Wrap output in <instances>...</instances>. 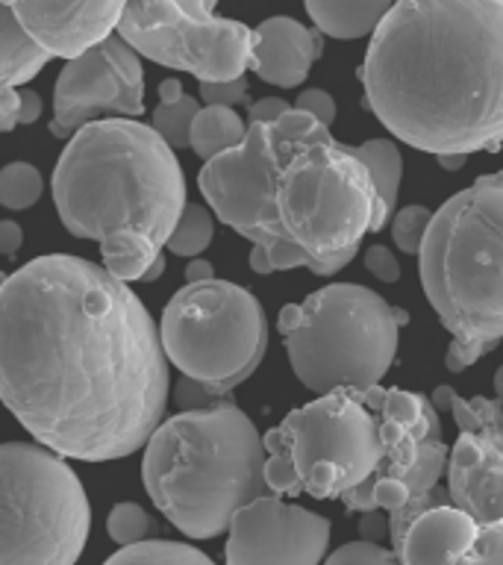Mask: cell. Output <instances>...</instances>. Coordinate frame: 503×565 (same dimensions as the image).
I'll use <instances>...</instances> for the list:
<instances>
[{"instance_id":"obj_1","label":"cell","mask_w":503,"mask_h":565,"mask_svg":"<svg viewBox=\"0 0 503 565\" xmlns=\"http://www.w3.org/2000/svg\"><path fill=\"white\" fill-rule=\"evenodd\" d=\"M168 377L157 321L104 265L35 256L0 286V401L56 457L136 454L162 424Z\"/></svg>"},{"instance_id":"obj_2","label":"cell","mask_w":503,"mask_h":565,"mask_svg":"<svg viewBox=\"0 0 503 565\" xmlns=\"http://www.w3.org/2000/svg\"><path fill=\"white\" fill-rule=\"evenodd\" d=\"M197 185L212 215L268 256L271 274L333 277L360 254L365 233L388 224L351 145L298 109L247 124L245 141L210 159Z\"/></svg>"},{"instance_id":"obj_3","label":"cell","mask_w":503,"mask_h":565,"mask_svg":"<svg viewBox=\"0 0 503 565\" xmlns=\"http://www.w3.org/2000/svg\"><path fill=\"white\" fill-rule=\"evenodd\" d=\"M362 106L436 157L503 145V0L392 3L360 65Z\"/></svg>"},{"instance_id":"obj_4","label":"cell","mask_w":503,"mask_h":565,"mask_svg":"<svg viewBox=\"0 0 503 565\" xmlns=\"http://www.w3.org/2000/svg\"><path fill=\"white\" fill-rule=\"evenodd\" d=\"M53 203L71 236L95 238L115 280H141L185 210V177L153 127L104 118L77 130L53 171Z\"/></svg>"},{"instance_id":"obj_5","label":"cell","mask_w":503,"mask_h":565,"mask_svg":"<svg viewBox=\"0 0 503 565\" xmlns=\"http://www.w3.org/2000/svg\"><path fill=\"white\" fill-rule=\"evenodd\" d=\"M263 471V436L227 397L165 418L141 462L153 507L189 539L221 536L242 507L268 494Z\"/></svg>"},{"instance_id":"obj_6","label":"cell","mask_w":503,"mask_h":565,"mask_svg":"<svg viewBox=\"0 0 503 565\" xmlns=\"http://www.w3.org/2000/svg\"><path fill=\"white\" fill-rule=\"evenodd\" d=\"M418 265L450 333L445 365L459 374L503 342V171L477 177L432 212Z\"/></svg>"},{"instance_id":"obj_7","label":"cell","mask_w":503,"mask_h":565,"mask_svg":"<svg viewBox=\"0 0 503 565\" xmlns=\"http://www.w3.org/2000/svg\"><path fill=\"white\" fill-rule=\"evenodd\" d=\"M409 321L404 309L360 282H330L300 303L280 309L277 327L286 339L295 377L318 397L353 388L368 392L386 377Z\"/></svg>"},{"instance_id":"obj_8","label":"cell","mask_w":503,"mask_h":565,"mask_svg":"<svg viewBox=\"0 0 503 565\" xmlns=\"http://www.w3.org/2000/svg\"><path fill=\"white\" fill-rule=\"evenodd\" d=\"M268 494L307 492L318 501L342 498L383 462L377 415L362 392L339 388L291 409L263 436Z\"/></svg>"},{"instance_id":"obj_9","label":"cell","mask_w":503,"mask_h":565,"mask_svg":"<svg viewBox=\"0 0 503 565\" xmlns=\"http://www.w3.org/2000/svg\"><path fill=\"white\" fill-rule=\"evenodd\" d=\"M92 507L79 477L33 441L0 445V565H77Z\"/></svg>"},{"instance_id":"obj_10","label":"cell","mask_w":503,"mask_h":565,"mask_svg":"<svg viewBox=\"0 0 503 565\" xmlns=\"http://www.w3.org/2000/svg\"><path fill=\"white\" fill-rule=\"evenodd\" d=\"M159 339L168 362L212 397L242 386L265 356L268 318L263 303L229 280L183 286L168 300Z\"/></svg>"},{"instance_id":"obj_11","label":"cell","mask_w":503,"mask_h":565,"mask_svg":"<svg viewBox=\"0 0 503 565\" xmlns=\"http://www.w3.org/2000/svg\"><path fill=\"white\" fill-rule=\"evenodd\" d=\"M115 33L139 53V60L185 71L201 83H233L250 71L254 30L236 18L218 15L203 0H141L124 3Z\"/></svg>"},{"instance_id":"obj_12","label":"cell","mask_w":503,"mask_h":565,"mask_svg":"<svg viewBox=\"0 0 503 565\" xmlns=\"http://www.w3.org/2000/svg\"><path fill=\"white\" fill-rule=\"evenodd\" d=\"M145 113V68L139 53L121 35L65 62L53 86V121L56 139H71L88 124L104 121V115L136 121Z\"/></svg>"},{"instance_id":"obj_13","label":"cell","mask_w":503,"mask_h":565,"mask_svg":"<svg viewBox=\"0 0 503 565\" xmlns=\"http://www.w3.org/2000/svg\"><path fill=\"white\" fill-rule=\"evenodd\" d=\"M459 427L448 457V498L485 527L503 521V406L492 397H459L450 406Z\"/></svg>"},{"instance_id":"obj_14","label":"cell","mask_w":503,"mask_h":565,"mask_svg":"<svg viewBox=\"0 0 503 565\" xmlns=\"http://www.w3.org/2000/svg\"><path fill=\"white\" fill-rule=\"evenodd\" d=\"M227 533V565H321L330 547V521L277 494L242 507Z\"/></svg>"},{"instance_id":"obj_15","label":"cell","mask_w":503,"mask_h":565,"mask_svg":"<svg viewBox=\"0 0 503 565\" xmlns=\"http://www.w3.org/2000/svg\"><path fill=\"white\" fill-rule=\"evenodd\" d=\"M18 24L30 35V42L47 56L71 62L106 42L121 24L124 3L118 0H71V3H12Z\"/></svg>"},{"instance_id":"obj_16","label":"cell","mask_w":503,"mask_h":565,"mask_svg":"<svg viewBox=\"0 0 503 565\" xmlns=\"http://www.w3.org/2000/svg\"><path fill=\"white\" fill-rule=\"evenodd\" d=\"M324 53V35L298 18H265L254 30L250 71L256 77L280 88H295L309 77V71Z\"/></svg>"},{"instance_id":"obj_17","label":"cell","mask_w":503,"mask_h":565,"mask_svg":"<svg viewBox=\"0 0 503 565\" xmlns=\"http://www.w3.org/2000/svg\"><path fill=\"white\" fill-rule=\"evenodd\" d=\"M480 524L457 507H436L424 512L406 530L397 563L400 565H457L474 545Z\"/></svg>"},{"instance_id":"obj_18","label":"cell","mask_w":503,"mask_h":565,"mask_svg":"<svg viewBox=\"0 0 503 565\" xmlns=\"http://www.w3.org/2000/svg\"><path fill=\"white\" fill-rule=\"evenodd\" d=\"M392 3L386 0H309L307 15L318 33L333 39H362L374 35Z\"/></svg>"},{"instance_id":"obj_19","label":"cell","mask_w":503,"mask_h":565,"mask_svg":"<svg viewBox=\"0 0 503 565\" xmlns=\"http://www.w3.org/2000/svg\"><path fill=\"white\" fill-rule=\"evenodd\" d=\"M51 62L21 30L12 3H0V88H21Z\"/></svg>"},{"instance_id":"obj_20","label":"cell","mask_w":503,"mask_h":565,"mask_svg":"<svg viewBox=\"0 0 503 565\" xmlns=\"http://www.w3.org/2000/svg\"><path fill=\"white\" fill-rule=\"evenodd\" d=\"M247 136V121L236 109L227 106H201V113L194 115L192 136H189V148L203 159L221 157L227 150H236Z\"/></svg>"},{"instance_id":"obj_21","label":"cell","mask_w":503,"mask_h":565,"mask_svg":"<svg viewBox=\"0 0 503 565\" xmlns=\"http://www.w3.org/2000/svg\"><path fill=\"white\" fill-rule=\"evenodd\" d=\"M353 157L360 159L365 171H368L374 192L379 198V210H383V215L388 221L397 212V192H400V177H404L400 150H397L395 141L368 139L353 148Z\"/></svg>"},{"instance_id":"obj_22","label":"cell","mask_w":503,"mask_h":565,"mask_svg":"<svg viewBox=\"0 0 503 565\" xmlns=\"http://www.w3.org/2000/svg\"><path fill=\"white\" fill-rule=\"evenodd\" d=\"M104 565H215L210 556L185 542L145 539L139 545L118 547Z\"/></svg>"},{"instance_id":"obj_23","label":"cell","mask_w":503,"mask_h":565,"mask_svg":"<svg viewBox=\"0 0 503 565\" xmlns=\"http://www.w3.org/2000/svg\"><path fill=\"white\" fill-rule=\"evenodd\" d=\"M215 238V218L212 212L201 203H185L183 215L176 221L174 233L168 238V250L174 256H185V259H197V256L212 245Z\"/></svg>"},{"instance_id":"obj_24","label":"cell","mask_w":503,"mask_h":565,"mask_svg":"<svg viewBox=\"0 0 503 565\" xmlns=\"http://www.w3.org/2000/svg\"><path fill=\"white\" fill-rule=\"evenodd\" d=\"M44 192L39 168L30 162H9L0 168V206L7 210H30Z\"/></svg>"},{"instance_id":"obj_25","label":"cell","mask_w":503,"mask_h":565,"mask_svg":"<svg viewBox=\"0 0 503 565\" xmlns=\"http://www.w3.org/2000/svg\"><path fill=\"white\" fill-rule=\"evenodd\" d=\"M201 113V104L194 97L183 95L176 104H159L153 109V132L165 141L168 148H189L194 115Z\"/></svg>"},{"instance_id":"obj_26","label":"cell","mask_w":503,"mask_h":565,"mask_svg":"<svg viewBox=\"0 0 503 565\" xmlns=\"http://www.w3.org/2000/svg\"><path fill=\"white\" fill-rule=\"evenodd\" d=\"M106 533L121 547L139 545L150 533L148 510H141L139 503L132 501L115 503L113 510H109V519H106Z\"/></svg>"},{"instance_id":"obj_27","label":"cell","mask_w":503,"mask_h":565,"mask_svg":"<svg viewBox=\"0 0 503 565\" xmlns=\"http://www.w3.org/2000/svg\"><path fill=\"white\" fill-rule=\"evenodd\" d=\"M430 221L432 210H427L421 203H409L404 210H397L395 215H392V238H395V245L400 247L404 254H421L424 236H427Z\"/></svg>"},{"instance_id":"obj_28","label":"cell","mask_w":503,"mask_h":565,"mask_svg":"<svg viewBox=\"0 0 503 565\" xmlns=\"http://www.w3.org/2000/svg\"><path fill=\"white\" fill-rule=\"evenodd\" d=\"M324 565H400L392 547L374 545V542H347L339 551L327 556Z\"/></svg>"},{"instance_id":"obj_29","label":"cell","mask_w":503,"mask_h":565,"mask_svg":"<svg viewBox=\"0 0 503 565\" xmlns=\"http://www.w3.org/2000/svg\"><path fill=\"white\" fill-rule=\"evenodd\" d=\"M457 565H503V521L485 524Z\"/></svg>"},{"instance_id":"obj_30","label":"cell","mask_w":503,"mask_h":565,"mask_svg":"<svg viewBox=\"0 0 503 565\" xmlns=\"http://www.w3.org/2000/svg\"><path fill=\"white\" fill-rule=\"evenodd\" d=\"M203 106H233L245 104L247 100V79H233V83H201L197 88Z\"/></svg>"},{"instance_id":"obj_31","label":"cell","mask_w":503,"mask_h":565,"mask_svg":"<svg viewBox=\"0 0 503 565\" xmlns=\"http://www.w3.org/2000/svg\"><path fill=\"white\" fill-rule=\"evenodd\" d=\"M291 109H298V113L315 118L318 124H324L327 130H330V124L335 121V100L330 92H324V88H307V92H300L298 104L291 106Z\"/></svg>"},{"instance_id":"obj_32","label":"cell","mask_w":503,"mask_h":565,"mask_svg":"<svg viewBox=\"0 0 503 565\" xmlns=\"http://www.w3.org/2000/svg\"><path fill=\"white\" fill-rule=\"evenodd\" d=\"M362 263L368 268L379 282H397L400 280V263H397V256L388 250L386 245H371L362 256Z\"/></svg>"},{"instance_id":"obj_33","label":"cell","mask_w":503,"mask_h":565,"mask_svg":"<svg viewBox=\"0 0 503 565\" xmlns=\"http://www.w3.org/2000/svg\"><path fill=\"white\" fill-rule=\"evenodd\" d=\"M174 401L185 413V409H206V406L218 404V401H224V397H212L210 392L201 386V383H194V380L183 377L174 388Z\"/></svg>"},{"instance_id":"obj_34","label":"cell","mask_w":503,"mask_h":565,"mask_svg":"<svg viewBox=\"0 0 503 565\" xmlns=\"http://www.w3.org/2000/svg\"><path fill=\"white\" fill-rule=\"evenodd\" d=\"M286 113H291L289 100H282V97H263V100H256L247 109V124H274L280 121Z\"/></svg>"},{"instance_id":"obj_35","label":"cell","mask_w":503,"mask_h":565,"mask_svg":"<svg viewBox=\"0 0 503 565\" xmlns=\"http://www.w3.org/2000/svg\"><path fill=\"white\" fill-rule=\"evenodd\" d=\"M21 127V88H0V132Z\"/></svg>"},{"instance_id":"obj_36","label":"cell","mask_w":503,"mask_h":565,"mask_svg":"<svg viewBox=\"0 0 503 565\" xmlns=\"http://www.w3.org/2000/svg\"><path fill=\"white\" fill-rule=\"evenodd\" d=\"M21 242H24V230L18 227V221H0V256H15Z\"/></svg>"},{"instance_id":"obj_37","label":"cell","mask_w":503,"mask_h":565,"mask_svg":"<svg viewBox=\"0 0 503 565\" xmlns=\"http://www.w3.org/2000/svg\"><path fill=\"white\" fill-rule=\"evenodd\" d=\"M360 533L362 542H374V545H379V539L388 533V519H383L377 512H362Z\"/></svg>"},{"instance_id":"obj_38","label":"cell","mask_w":503,"mask_h":565,"mask_svg":"<svg viewBox=\"0 0 503 565\" xmlns=\"http://www.w3.org/2000/svg\"><path fill=\"white\" fill-rule=\"evenodd\" d=\"M44 100L33 88H21V124H35L42 118Z\"/></svg>"},{"instance_id":"obj_39","label":"cell","mask_w":503,"mask_h":565,"mask_svg":"<svg viewBox=\"0 0 503 565\" xmlns=\"http://www.w3.org/2000/svg\"><path fill=\"white\" fill-rule=\"evenodd\" d=\"M210 280H215V268H212V263H206V259H189V265H185V286Z\"/></svg>"},{"instance_id":"obj_40","label":"cell","mask_w":503,"mask_h":565,"mask_svg":"<svg viewBox=\"0 0 503 565\" xmlns=\"http://www.w3.org/2000/svg\"><path fill=\"white\" fill-rule=\"evenodd\" d=\"M157 92H159V104H176V100H180V97L185 95L183 83H180V79H176V77L162 79Z\"/></svg>"},{"instance_id":"obj_41","label":"cell","mask_w":503,"mask_h":565,"mask_svg":"<svg viewBox=\"0 0 503 565\" xmlns=\"http://www.w3.org/2000/svg\"><path fill=\"white\" fill-rule=\"evenodd\" d=\"M453 401H457V392L450 386H436V392L430 395V404L436 413H450Z\"/></svg>"},{"instance_id":"obj_42","label":"cell","mask_w":503,"mask_h":565,"mask_svg":"<svg viewBox=\"0 0 503 565\" xmlns=\"http://www.w3.org/2000/svg\"><path fill=\"white\" fill-rule=\"evenodd\" d=\"M250 268H254L256 274H271V265H268V256L263 254V250H259V247H254V250H250Z\"/></svg>"},{"instance_id":"obj_43","label":"cell","mask_w":503,"mask_h":565,"mask_svg":"<svg viewBox=\"0 0 503 565\" xmlns=\"http://www.w3.org/2000/svg\"><path fill=\"white\" fill-rule=\"evenodd\" d=\"M162 274H165V256H159L157 263L150 265L148 274H145V277H141V282H153V280H159V277H162Z\"/></svg>"},{"instance_id":"obj_44","label":"cell","mask_w":503,"mask_h":565,"mask_svg":"<svg viewBox=\"0 0 503 565\" xmlns=\"http://www.w3.org/2000/svg\"><path fill=\"white\" fill-rule=\"evenodd\" d=\"M436 159H439L445 171H459V168L468 162V157H436Z\"/></svg>"},{"instance_id":"obj_45","label":"cell","mask_w":503,"mask_h":565,"mask_svg":"<svg viewBox=\"0 0 503 565\" xmlns=\"http://www.w3.org/2000/svg\"><path fill=\"white\" fill-rule=\"evenodd\" d=\"M494 401L503 406V365L494 371Z\"/></svg>"},{"instance_id":"obj_46","label":"cell","mask_w":503,"mask_h":565,"mask_svg":"<svg viewBox=\"0 0 503 565\" xmlns=\"http://www.w3.org/2000/svg\"><path fill=\"white\" fill-rule=\"evenodd\" d=\"M7 277H9V274H3V271H0V286H3V282H7Z\"/></svg>"}]
</instances>
